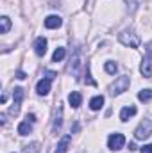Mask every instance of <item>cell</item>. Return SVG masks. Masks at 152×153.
Wrapping results in <instances>:
<instances>
[{
    "mask_svg": "<svg viewBox=\"0 0 152 153\" xmlns=\"http://www.w3.org/2000/svg\"><path fill=\"white\" fill-rule=\"evenodd\" d=\"M79 66H81V57H79V53H75V57L72 59V71L75 76H79Z\"/></svg>",
    "mask_w": 152,
    "mask_h": 153,
    "instance_id": "ac0fdd59",
    "label": "cell"
},
{
    "mask_svg": "<svg viewBox=\"0 0 152 153\" xmlns=\"http://www.w3.org/2000/svg\"><path fill=\"white\" fill-rule=\"evenodd\" d=\"M45 75H47V78H50V80H54V78H56V73H54V71H47Z\"/></svg>",
    "mask_w": 152,
    "mask_h": 153,
    "instance_id": "7402d4cb",
    "label": "cell"
},
{
    "mask_svg": "<svg viewBox=\"0 0 152 153\" xmlns=\"http://www.w3.org/2000/svg\"><path fill=\"white\" fill-rule=\"evenodd\" d=\"M70 141H72V135H65L59 141V144H57V148H56L54 153H66L68 152V146H70Z\"/></svg>",
    "mask_w": 152,
    "mask_h": 153,
    "instance_id": "7c38bea8",
    "label": "cell"
},
{
    "mask_svg": "<svg viewBox=\"0 0 152 153\" xmlns=\"http://www.w3.org/2000/svg\"><path fill=\"white\" fill-rule=\"evenodd\" d=\"M61 125H63V107H57V112L54 117V125H52V134H57L61 130Z\"/></svg>",
    "mask_w": 152,
    "mask_h": 153,
    "instance_id": "ba28073f",
    "label": "cell"
},
{
    "mask_svg": "<svg viewBox=\"0 0 152 153\" xmlns=\"http://www.w3.org/2000/svg\"><path fill=\"white\" fill-rule=\"evenodd\" d=\"M102 105H104V96H102V94H99V96L91 98V102H90L91 111H100V109H102Z\"/></svg>",
    "mask_w": 152,
    "mask_h": 153,
    "instance_id": "5bb4252c",
    "label": "cell"
},
{
    "mask_svg": "<svg viewBox=\"0 0 152 153\" xmlns=\"http://www.w3.org/2000/svg\"><path fill=\"white\" fill-rule=\"evenodd\" d=\"M140 152L141 153H152V144H145V146H141Z\"/></svg>",
    "mask_w": 152,
    "mask_h": 153,
    "instance_id": "44dd1931",
    "label": "cell"
},
{
    "mask_svg": "<svg viewBox=\"0 0 152 153\" xmlns=\"http://www.w3.org/2000/svg\"><path fill=\"white\" fill-rule=\"evenodd\" d=\"M22 100H23V89H22V87H14V91H13V105H11V109H9V114L11 116H16L20 112Z\"/></svg>",
    "mask_w": 152,
    "mask_h": 153,
    "instance_id": "5b68a950",
    "label": "cell"
},
{
    "mask_svg": "<svg viewBox=\"0 0 152 153\" xmlns=\"http://www.w3.org/2000/svg\"><path fill=\"white\" fill-rule=\"evenodd\" d=\"M129 150H131V152H134V150H136V144H134V143H131V144H129Z\"/></svg>",
    "mask_w": 152,
    "mask_h": 153,
    "instance_id": "cb8c5ba5",
    "label": "cell"
},
{
    "mask_svg": "<svg viewBox=\"0 0 152 153\" xmlns=\"http://www.w3.org/2000/svg\"><path fill=\"white\" fill-rule=\"evenodd\" d=\"M25 73H23V71H18V73H16V78H20V80H23V78H25Z\"/></svg>",
    "mask_w": 152,
    "mask_h": 153,
    "instance_id": "603a6c76",
    "label": "cell"
},
{
    "mask_svg": "<svg viewBox=\"0 0 152 153\" xmlns=\"http://www.w3.org/2000/svg\"><path fill=\"white\" fill-rule=\"evenodd\" d=\"M123 144H125V137H123L122 134H111L109 139H108V146H109V150H113V152L122 150Z\"/></svg>",
    "mask_w": 152,
    "mask_h": 153,
    "instance_id": "8992f818",
    "label": "cell"
},
{
    "mask_svg": "<svg viewBox=\"0 0 152 153\" xmlns=\"http://www.w3.org/2000/svg\"><path fill=\"white\" fill-rule=\"evenodd\" d=\"M129 84H131V80H129V76L127 75L118 76V78L114 80V84H111L109 93H111L113 96H118V94H122V93H125V91L129 89Z\"/></svg>",
    "mask_w": 152,
    "mask_h": 153,
    "instance_id": "3957f363",
    "label": "cell"
},
{
    "mask_svg": "<svg viewBox=\"0 0 152 153\" xmlns=\"http://www.w3.org/2000/svg\"><path fill=\"white\" fill-rule=\"evenodd\" d=\"M118 41H120L123 46H129V48H138L140 43H141L140 36H138L134 30H123V32H120Z\"/></svg>",
    "mask_w": 152,
    "mask_h": 153,
    "instance_id": "6da1fadb",
    "label": "cell"
},
{
    "mask_svg": "<svg viewBox=\"0 0 152 153\" xmlns=\"http://www.w3.org/2000/svg\"><path fill=\"white\" fill-rule=\"evenodd\" d=\"M138 98H140L141 102H149V100L152 98V91L150 89H143V91H140V93H138Z\"/></svg>",
    "mask_w": 152,
    "mask_h": 153,
    "instance_id": "d6986e66",
    "label": "cell"
},
{
    "mask_svg": "<svg viewBox=\"0 0 152 153\" xmlns=\"http://www.w3.org/2000/svg\"><path fill=\"white\" fill-rule=\"evenodd\" d=\"M65 55H66V50H65V48H57V50L54 52V55H52V61H54V62H59V61L65 59Z\"/></svg>",
    "mask_w": 152,
    "mask_h": 153,
    "instance_id": "e0dca14e",
    "label": "cell"
},
{
    "mask_svg": "<svg viewBox=\"0 0 152 153\" xmlns=\"http://www.w3.org/2000/svg\"><path fill=\"white\" fill-rule=\"evenodd\" d=\"M81 102H82V96H81V93H77V91L70 93V96H68V103H70L74 109H77V107L81 105Z\"/></svg>",
    "mask_w": 152,
    "mask_h": 153,
    "instance_id": "4fadbf2b",
    "label": "cell"
},
{
    "mask_svg": "<svg viewBox=\"0 0 152 153\" xmlns=\"http://www.w3.org/2000/svg\"><path fill=\"white\" fill-rule=\"evenodd\" d=\"M61 23H63V20H61L59 16H56V14L47 16V20H45V27H47V29H59Z\"/></svg>",
    "mask_w": 152,
    "mask_h": 153,
    "instance_id": "9c48e42d",
    "label": "cell"
},
{
    "mask_svg": "<svg viewBox=\"0 0 152 153\" xmlns=\"http://www.w3.org/2000/svg\"><path fill=\"white\" fill-rule=\"evenodd\" d=\"M140 71H141V75L147 76V78H150V76H152V41L147 45L145 57H143V61H141Z\"/></svg>",
    "mask_w": 152,
    "mask_h": 153,
    "instance_id": "7a4b0ae2",
    "label": "cell"
},
{
    "mask_svg": "<svg viewBox=\"0 0 152 153\" xmlns=\"http://www.w3.org/2000/svg\"><path fill=\"white\" fill-rule=\"evenodd\" d=\"M106 71H108L109 75H114V73L118 71V64H116V62H113V61L106 62Z\"/></svg>",
    "mask_w": 152,
    "mask_h": 153,
    "instance_id": "ffe728a7",
    "label": "cell"
},
{
    "mask_svg": "<svg viewBox=\"0 0 152 153\" xmlns=\"http://www.w3.org/2000/svg\"><path fill=\"white\" fill-rule=\"evenodd\" d=\"M134 114H136V107H123L120 111V119L122 121H127L129 117H132Z\"/></svg>",
    "mask_w": 152,
    "mask_h": 153,
    "instance_id": "9a60e30c",
    "label": "cell"
},
{
    "mask_svg": "<svg viewBox=\"0 0 152 153\" xmlns=\"http://www.w3.org/2000/svg\"><path fill=\"white\" fill-rule=\"evenodd\" d=\"M34 52H36V55H39V57H43V55L47 53V39L45 38L36 39V43H34Z\"/></svg>",
    "mask_w": 152,
    "mask_h": 153,
    "instance_id": "30bf717a",
    "label": "cell"
},
{
    "mask_svg": "<svg viewBox=\"0 0 152 153\" xmlns=\"http://www.w3.org/2000/svg\"><path fill=\"white\" fill-rule=\"evenodd\" d=\"M9 29H11V22H9V18H7V16H2V18H0V32H2V34H7Z\"/></svg>",
    "mask_w": 152,
    "mask_h": 153,
    "instance_id": "2e32d148",
    "label": "cell"
},
{
    "mask_svg": "<svg viewBox=\"0 0 152 153\" xmlns=\"http://www.w3.org/2000/svg\"><path fill=\"white\" fill-rule=\"evenodd\" d=\"M32 132V121H29L27 117H25V121H22L20 125H18V134L20 135H29Z\"/></svg>",
    "mask_w": 152,
    "mask_h": 153,
    "instance_id": "8fae6325",
    "label": "cell"
},
{
    "mask_svg": "<svg viewBox=\"0 0 152 153\" xmlns=\"http://www.w3.org/2000/svg\"><path fill=\"white\" fill-rule=\"evenodd\" d=\"M150 134H152V121L150 119H143V121L138 125V128L134 130V137H136L138 141H145Z\"/></svg>",
    "mask_w": 152,
    "mask_h": 153,
    "instance_id": "277c9868",
    "label": "cell"
},
{
    "mask_svg": "<svg viewBox=\"0 0 152 153\" xmlns=\"http://www.w3.org/2000/svg\"><path fill=\"white\" fill-rule=\"evenodd\" d=\"M50 78H41L38 82V85H36V91H38V94L39 96H45V94H48V91H50Z\"/></svg>",
    "mask_w": 152,
    "mask_h": 153,
    "instance_id": "52a82bcc",
    "label": "cell"
}]
</instances>
